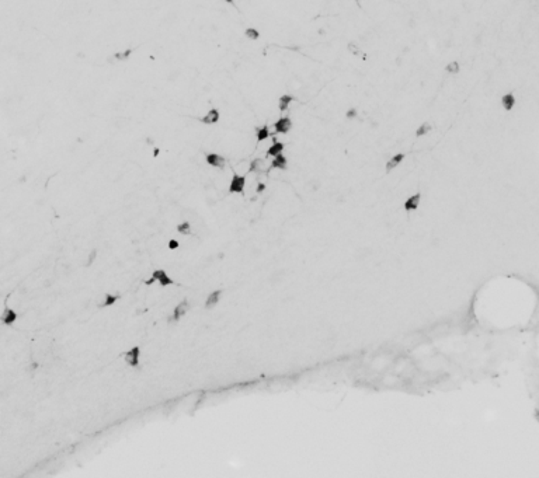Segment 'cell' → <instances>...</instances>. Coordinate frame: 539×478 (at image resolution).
<instances>
[{
  "label": "cell",
  "instance_id": "d6986e66",
  "mask_svg": "<svg viewBox=\"0 0 539 478\" xmlns=\"http://www.w3.org/2000/svg\"><path fill=\"white\" fill-rule=\"evenodd\" d=\"M243 35L246 37V39L252 41V42H257V41H260V38H261V35H263V33H261V30L258 28L257 25L250 24V25H247V27L245 28Z\"/></svg>",
  "mask_w": 539,
  "mask_h": 478
},
{
  "label": "cell",
  "instance_id": "ba28073f",
  "mask_svg": "<svg viewBox=\"0 0 539 478\" xmlns=\"http://www.w3.org/2000/svg\"><path fill=\"white\" fill-rule=\"evenodd\" d=\"M285 152H287V143L280 137L274 136L270 140L269 146L266 149V157L270 160L275 157V156H278V154H281V153H285Z\"/></svg>",
  "mask_w": 539,
  "mask_h": 478
},
{
  "label": "cell",
  "instance_id": "484cf974",
  "mask_svg": "<svg viewBox=\"0 0 539 478\" xmlns=\"http://www.w3.org/2000/svg\"><path fill=\"white\" fill-rule=\"evenodd\" d=\"M96 258H97V250H93L90 254H89V257H87L86 259V267H90V265H93V262L96 261Z\"/></svg>",
  "mask_w": 539,
  "mask_h": 478
},
{
  "label": "cell",
  "instance_id": "30bf717a",
  "mask_svg": "<svg viewBox=\"0 0 539 478\" xmlns=\"http://www.w3.org/2000/svg\"><path fill=\"white\" fill-rule=\"evenodd\" d=\"M518 104V97L514 91H505L500 96V107L505 112H513L517 108Z\"/></svg>",
  "mask_w": 539,
  "mask_h": 478
},
{
  "label": "cell",
  "instance_id": "9a60e30c",
  "mask_svg": "<svg viewBox=\"0 0 539 478\" xmlns=\"http://www.w3.org/2000/svg\"><path fill=\"white\" fill-rule=\"evenodd\" d=\"M274 137V134H272V128L269 123H264V125H260L256 129V139H257L258 143H266Z\"/></svg>",
  "mask_w": 539,
  "mask_h": 478
},
{
  "label": "cell",
  "instance_id": "cb8c5ba5",
  "mask_svg": "<svg viewBox=\"0 0 539 478\" xmlns=\"http://www.w3.org/2000/svg\"><path fill=\"white\" fill-rule=\"evenodd\" d=\"M302 4H305V1H304V0H299V16H301V28H302V25H304ZM305 7H306V6H305ZM306 9H307V7H306ZM301 33H302V30H301ZM302 63H304V34H302V62H301V74H302ZM299 87H301V77H299ZM299 87H298V91H299ZM298 91H296V94H298ZM296 94H295V97H296Z\"/></svg>",
  "mask_w": 539,
  "mask_h": 478
},
{
  "label": "cell",
  "instance_id": "6da1fadb",
  "mask_svg": "<svg viewBox=\"0 0 539 478\" xmlns=\"http://www.w3.org/2000/svg\"><path fill=\"white\" fill-rule=\"evenodd\" d=\"M272 128V134L277 137H284V136L289 135L294 129V120L289 114H281L274 122L271 123Z\"/></svg>",
  "mask_w": 539,
  "mask_h": 478
},
{
  "label": "cell",
  "instance_id": "2e32d148",
  "mask_svg": "<svg viewBox=\"0 0 539 478\" xmlns=\"http://www.w3.org/2000/svg\"><path fill=\"white\" fill-rule=\"evenodd\" d=\"M432 131H434V125L432 123L430 122V121H421V122L417 123L416 128H414V136H416L417 139H424V137L431 135Z\"/></svg>",
  "mask_w": 539,
  "mask_h": 478
},
{
  "label": "cell",
  "instance_id": "5b68a950",
  "mask_svg": "<svg viewBox=\"0 0 539 478\" xmlns=\"http://www.w3.org/2000/svg\"><path fill=\"white\" fill-rule=\"evenodd\" d=\"M135 53L134 47H123V48L115 49L112 51L111 53L107 55V59L110 62H114V63H125V62L131 61L132 56Z\"/></svg>",
  "mask_w": 539,
  "mask_h": 478
},
{
  "label": "cell",
  "instance_id": "8fae6325",
  "mask_svg": "<svg viewBox=\"0 0 539 478\" xmlns=\"http://www.w3.org/2000/svg\"><path fill=\"white\" fill-rule=\"evenodd\" d=\"M291 160L288 157L287 153H281L272 159H270V169L272 171H287L289 169Z\"/></svg>",
  "mask_w": 539,
  "mask_h": 478
},
{
  "label": "cell",
  "instance_id": "4316f807",
  "mask_svg": "<svg viewBox=\"0 0 539 478\" xmlns=\"http://www.w3.org/2000/svg\"><path fill=\"white\" fill-rule=\"evenodd\" d=\"M180 247V243L176 240V239H172V240H169V250H177Z\"/></svg>",
  "mask_w": 539,
  "mask_h": 478
},
{
  "label": "cell",
  "instance_id": "52a82bcc",
  "mask_svg": "<svg viewBox=\"0 0 539 478\" xmlns=\"http://www.w3.org/2000/svg\"><path fill=\"white\" fill-rule=\"evenodd\" d=\"M345 51L353 59H365L368 55L367 49L357 39H348L345 44Z\"/></svg>",
  "mask_w": 539,
  "mask_h": 478
},
{
  "label": "cell",
  "instance_id": "8992f818",
  "mask_svg": "<svg viewBox=\"0 0 539 478\" xmlns=\"http://www.w3.org/2000/svg\"><path fill=\"white\" fill-rule=\"evenodd\" d=\"M222 121V111L219 107L216 105H212L207 110L204 111V114L201 115V122L207 126H214V125H218V123Z\"/></svg>",
  "mask_w": 539,
  "mask_h": 478
},
{
  "label": "cell",
  "instance_id": "e0dca14e",
  "mask_svg": "<svg viewBox=\"0 0 539 478\" xmlns=\"http://www.w3.org/2000/svg\"><path fill=\"white\" fill-rule=\"evenodd\" d=\"M421 196H423L421 195V192H420V191H417V192H414V194H412L409 198H406V201H404V204H403L404 210H407V212L417 210L418 206H420V204H421Z\"/></svg>",
  "mask_w": 539,
  "mask_h": 478
},
{
  "label": "cell",
  "instance_id": "7c38bea8",
  "mask_svg": "<svg viewBox=\"0 0 539 478\" xmlns=\"http://www.w3.org/2000/svg\"><path fill=\"white\" fill-rule=\"evenodd\" d=\"M442 70L448 76H459L462 72V62L459 58H451L442 65Z\"/></svg>",
  "mask_w": 539,
  "mask_h": 478
},
{
  "label": "cell",
  "instance_id": "7a4b0ae2",
  "mask_svg": "<svg viewBox=\"0 0 539 478\" xmlns=\"http://www.w3.org/2000/svg\"><path fill=\"white\" fill-rule=\"evenodd\" d=\"M247 187H249V175L243 172L234 171L228 184V194L229 195H245Z\"/></svg>",
  "mask_w": 539,
  "mask_h": 478
},
{
  "label": "cell",
  "instance_id": "603a6c76",
  "mask_svg": "<svg viewBox=\"0 0 539 478\" xmlns=\"http://www.w3.org/2000/svg\"><path fill=\"white\" fill-rule=\"evenodd\" d=\"M358 117H359V110H358L357 107H354V105L348 107L347 110L344 111V120H347V121H350V122L357 121V120H358Z\"/></svg>",
  "mask_w": 539,
  "mask_h": 478
},
{
  "label": "cell",
  "instance_id": "f1b7e54d",
  "mask_svg": "<svg viewBox=\"0 0 539 478\" xmlns=\"http://www.w3.org/2000/svg\"><path fill=\"white\" fill-rule=\"evenodd\" d=\"M222 1H223V3H226V4H234L237 0H222Z\"/></svg>",
  "mask_w": 539,
  "mask_h": 478
},
{
  "label": "cell",
  "instance_id": "83f0119b",
  "mask_svg": "<svg viewBox=\"0 0 539 478\" xmlns=\"http://www.w3.org/2000/svg\"><path fill=\"white\" fill-rule=\"evenodd\" d=\"M294 4H296V0H294ZM295 12H296V9H295ZM298 24H299V21H298ZM299 34H301V30H299ZM301 47H302V41H301ZM299 62H301V58H299ZM298 82H299V73H298ZM296 88H298V86H296Z\"/></svg>",
  "mask_w": 539,
  "mask_h": 478
},
{
  "label": "cell",
  "instance_id": "9c48e42d",
  "mask_svg": "<svg viewBox=\"0 0 539 478\" xmlns=\"http://www.w3.org/2000/svg\"><path fill=\"white\" fill-rule=\"evenodd\" d=\"M295 102H296V97L292 93H282L277 100V108L280 111V114H288L292 110Z\"/></svg>",
  "mask_w": 539,
  "mask_h": 478
},
{
  "label": "cell",
  "instance_id": "5bb4252c",
  "mask_svg": "<svg viewBox=\"0 0 539 478\" xmlns=\"http://www.w3.org/2000/svg\"><path fill=\"white\" fill-rule=\"evenodd\" d=\"M190 308H191V305H190L188 299H183L177 306L174 307V310H173V323H179L180 320L184 319V316L190 311Z\"/></svg>",
  "mask_w": 539,
  "mask_h": 478
},
{
  "label": "cell",
  "instance_id": "ac0fdd59",
  "mask_svg": "<svg viewBox=\"0 0 539 478\" xmlns=\"http://www.w3.org/2000/svg\"><path fill=\"white\" fill-rule=\"evenodd\" d=\"M152 278L155 279V282L158 281L162 288H166V286H170V285H174V281L169 276V273L164 270H156L153 271L152 273Z\"/></svg>",
  "mask_w": 539,
  "mask_h": 478
},
{
  "label": "cell",
  "instance_id": "d4e9b609",
  "mask_svg": "<svg viewBox=\"0 0 539 478\" xmlns=\"http://www.w3.org/2000/svg\"><path fill=\"white\" fill-rule=\"evenodd\" d=\"M177 232L180 234H184V236H188V234H191V232H193V227H191V223L188 221H184L181 222L179 226H177Z\"/></svg>",
  "mask_w": 539,
  "mask_h": 478
},
{
  "label": "cell",
  "instance_id": "f546056e",
  "mask_svg": "<svg viewBox=\"0 0 539 478\" xmlns=\"http://www.w3.org/2000/svg\"><path fill=\"white\" fill-rule=\"evenodd\" d=\"M292 3H294V0H292ZM295 14H296V13H295ZM296 20H298V18H296ZM298 28H299V25H298ZM299 38H301V35H299ZM299 53H301V51H299ZM298 70H299V62H298ZM296 86H298V83H296Z\"/></svg>",
  "mask_w": 539,
  "mask_h": 478
},
{
  "label": "cell",
  "instance_id": "44dd1931",
  "mask_svg": "<svg viewBox=\"0 0 539 478\" xmlns=\"http://www.w3.org/2000/svg\"><path fill=\"white\" fill-rule=\"evenodd\" d=\"M17 313L13 310V308H9V307H6L4 310H3V314H1V323L4 324V325H12L13 323L17 320Z\"/></svg>",
  "mask_w": 539,
  "mask_h": 478
},
{
  "label": "cell",
  "instance_id": "ffe728a7",
  "mask_svg": "<svg viewBox=\"0 0 539 478\" xmlns=\"http://www.w3.org/2000/svg\"><path fill=\"white\" fill-rule=\"evenodd\" d=\"M222 293H223V290H221V289L212 290V292L207 296V299H205V308L211 310V308H215V307L218 306V303L221 302Z\"/></svg>",
  "mask_w": 539,
  "mask_h": 478
},
{
  "label": "cell",
  "instance_id": "4fadbf2b",
  "mask_svg": "<svg viewBox=\"0 0 539 478\" xmlns=\"http://www.w3.org/2000/svg\"><path fill=\"white\" fill-rule=\"evenodd\" d=\"M124 360L128 366L131 368H138L139 362H141V348L139 346H132L131 349H128L124 354Z\"/></svg>",
  "mask_w": 539,
  "mask_h": 478
},
{
  "label": "cell",
  "instance_id": "7402d4cb",
  "mask_svg": "<svg viewBox=\"0 0 539 478\" xmlns=\"http://www.w3.org/2000/svg\"><path fill=\"white\" fill-rule=\"evenodd\" d=\"M120 294H115V293H106V296H104V299H103V302L98 305V307H111L112 305H115L118 300H120Z\"/></svg>",
  "mask_w": 539,
  "mask_h": 478
},
{
  "label": "cell",
  "instance_id": "277c9868",
  "mask_svg": "<svg viewBox=\"0 0 539 478\" xmlns=\"http://www.w3.org/2000/svg\"><path fill=\"white\" fill-rule=\"evenodd\" d=\"M404 161H406V152L397 150V152H395L393 154H391L388 159L385 160V163H383V171H385V174H392L393 171L399 170L403 166Z\"/></svg>",
  "mask_w": 539,
  "mask_h": 478
},
{
  "label": "cell",
  "instance_id": "3957f363",
  "mask_svg": "<svg viewBox=\"0 0 539 478\" xmlns=\"http://www.w3.org/2000/svg\"><path fill=\"white\" fill-rule=\"evenodd\" d=\"M204 160H205V164L208 167L215 169V170H225L228 167V157L223 153L216 152V150L207 152L205 156H204Z\"/></svg>",
  "mask_w": 539,
  "mask_h": 478
}]
</instances>
